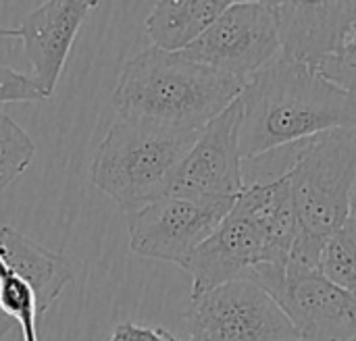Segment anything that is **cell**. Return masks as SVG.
<instances>
[{
    "mask_svg": "<svg viewBox=\"0 0 356 341\" xmlns=\"http://www.w3.org/2000/svg\"><path fill=\"white\" fill-rule=\"evenodd\" d=\"M108 341H190L175 338L173 333H169L163 327H148V325H138L131 321H123L119 323Z\"/></svg>",
    "mask_w": 356,
    "mask_h": 341,
    "instance_id": "obj_20",
    "label": "cell"
},
{
    "mask_svg": "<svg viewBox=\"0 0 356 341\" xmlns=\"http://www.w3.org/2000/svg\"><path fill=\"white\" fill-rule=\"evenodd\" d=\"M35 156V142L8 115L0 113V192L19 179Z\"/></svg>",
    "mask_w": 356,
    "mask_h": 341,
    "instance_id": "obj_17",
    "label": "cell"
},
{
    "mask_svg": "<svg viewBox=\"0 0 356 341\" xmlns=\"http://www.w3.org/2000/svg\"><path fill=\"white\" fill-rule=\"evenodd\" d=\"M319 271L340 290L356 296V217L332 233L319 256Z\"/></svg>",
    "mask_w": 356,
    "mask_h": 341,
    "instance_id": "obj_16",
    "label": "cell"
},
{
    "mask_svg": "<svg viewBox=\"0 0 356 341\" xmlns=\"http://www.w3.org/2000/svg\"><path fill=\"white\" fill-rule=\"evenodd\" d=\"M300 233L325 242L353 217L356 129L298 142L286 169Z\"/></svg>",
    "mask_w": 356,
    "mask_h": 341,
    "instance_id": "obj_4",
    "label": "cell"
},
{
    "mask_svg": "<svg viewBox=\"0 0 356 341\" xmlns=\"http://www.w3.org/2000/svg\"><path fill=\"white\" fill-rule=\"evenodd\" d=\"M181 54L248 83L282 54L273 2H232Z\"/></svg>",
    "mask_w": 356,
    "mask_h": 341,
    "instance_id": "obj_6",
    "label": "cell"
},
{
    "mask_svg": "<svg viewBox=\"0 0 356 341\" xmlns=\"http://www.w3.org/2000/svg\"><path fill=\"white\" fill-rule=\"evenodd\" d=\"M38 300L31 283L0 254V341L19 327L23 341L38 340Z\"/></svg>",
    "mask_w": 356,
    "mask_h": 341,
    "instance_id": "obj_15",
    "label": "cell"
},
{
    "mask_svg": "<svg viewBox=\"0 0 356 341\" xmlns=\"http://www.w3.org/2000/svg\"><path fill=\"white\" fill-rule=\"evenodd\" d=\"M17 35V27H4L0 25V38H15Z\"/></svg>",
    "mask_w": 356,
    "mask_h": 341,
    "instance_id": "obj_21",
    "label": "cell"
},
{
    "mask_svg": "<svg viewBox=\"0 0 356 341\" xmlns=\"http://www.w3.org/2000/svg\"><path fill=\"white\" fill-rule=\"evenodd\" d=\"M288 260L290 252L280 246L269 225L236 200L223 223L184 267L192 279L190 298L223 283L250 281L259 267H286Z\"/></svg>",
    "mask_w": 356,
    "mask_h": 341,
    "instance_id": "obj_5",
    "label": "cell"
},
{
    "mask_svg": "<svg viewBox=\"0 0 356 341\" xmlns=\"http://www.w3.org/2000/svg\"><path fill=\"white\" fill-rule=\"evenodd\" d=\"M302 341L356 340V296L334 285L317 267L288 263L263 283Z\"/></svg>",
    "mask_w": 356,
    "mask_h": 341,
    "instance_id": "obj_9",
    "label": "cell"
},
{
    "mask_svg": "<svg viewBox=\"0 0 356 341\" xmlns=\"http://www.w3.org/2000/svg\"><path fill=\"white\" fill-rule=\"evenodd\" d=\"M98 4L96 0H48L25 15L17 27L31 65V79L46 100L54 94L81 23Z\"/></svg>",
    "mask_w": 356,
    "mask_h": 341,
    "instance_id": "obj_12",
    "label": "cell"
},
{
    "mask_svg": "<svg viewBox=\"0 0 356 341\" xmlns=\"http://www.w3.org/2000/svg\"><path fill=\"white\" fill-rule=\"evenodd\" d=\"M190 341H286L298 333L269 292L232 281L190 298Z\"/></svg>",
    "mask_w": 356,
    "mask_h": 341,
    "instance_id": "obj_7",
    "label": "cell"
},
{
    "mask_svg": "<svg viewBox=\"0 0 356 341\" xmlns=\"http://www.w3.org/2000/svg\"><path fill=\"white\" fill-rule=\"evenodd\" d=\"M236 200L198 202L165 196L129 215V250L142 258L186 267L213 235Z\"/></svg>",
    "mask_w": 356,
    "mask_h": 341,
    "instance_id": "obj_8",
    "label": "cell"
},
{
    "mask_svg": "<svg viewBox=\"0 0 356 341\" xmlns=\"http://www.w3.org/2000/svg\"><path fill=\"white\" fill-rule=\"evenodd\" d=\"M317 71L338 88L356 96V25L350 31L346 46L334 58L325 60Z\"/></svg>",
    "mask_w": 356,
    "mask_h": 341,
    "instance_id": "obj_18",
    "label": "cell"
},
{
    "mask_svg": "<svg viewBox=\"0 0 356 341\" xmlns=\"http://www.w3.org/2000/svg\"><path fill=\"white\" fill-rule=\"evenodd\" d=\"M46 100L31 75L10 67H0V102H42Z\"/></svg>",
    "mask_w": 356,
    "mask_h": 341,
    "instance_id": "obj_19",
    "label": "cell"
},
{
    "mask_svg": "<svg viewBox=\"0 0 356 341\" xmlns=\"http://www.w3.org/2000/svg\"><path fill=\"white\" fill-rule=\"evenodd\" d=\"M240 152L254 160L336 129H356V96L319 71L277 56L261 69L242 96Z\"/></svg>",
    "mask_w": 356,
    "mask_h": 341,
    "instance_id": "obj_1",
    "label": "cell"
},
{
    "mask_svg": "<svg viewBox=\"0 0 356 341\" xmlns=\"http://www.w3.org/2000/svg\"><path fill=\"white\" fill-rule=\"evenodd\" d=\"M286 341H302V340H286Z\"/></svg>",
    "mask_w": 356,
    "mask_h": 341,
    "instance_id": "obj_23",
    "label": "cell"
},
{
    "mask_svg": "<svg viewBox=\"0 0 356 341\" xmlns=\"http://www.w3.org/2000/svg\"><path fill=\"white\" fill-rule=\"evenodd\" d=\"M350 341H356V340H350Z\"/></svg>",
    "mask_w": 356,
    "mask_h": 341,
    "instance_id": "obj_24",
    "label": "cell"
},
{
    "mask_svg": "<svg viewBox=\"0 0 356 341\" xmlns=\"http://www.w3.org/2000/svg\"><path fill=\"white\" fill-rule=\"evenodd\" d=\"M232 4V0H161L146 17V33L154 48L184 52Z\"/></svg>",
    "mask_w": 356,
    "mask_h": 341,
    "instance_id": "obj_14",
    "label": "cell"
},
{
    "mask_svg": "<svg viewBox=\"0 0 356 341\" xmlns=\"http://www.w3.org/2000/svg\"><path fill=\"white\" fill-rule=\"evenodd\" d=\"M353 217H356V183H355V192H353Z\"/></svg>",
    "mask_w": 356,
    "mask_h": 341,
    "instance_id": "obj_22",
    "label": "cell"
},
{
    "mask_svg": "<svg viewBox=\"0 0 356 341\" xmlns=\"http://www.w3.org/2000/svg\"><path fill=\"white\" fill-rule=\"evenodd\" d=\"M198 135L119 119L96 148L90 181L131 215L171 194Z\"/></svg>",
    "mask_w": 356,
    "mask_h": 341,
    "instance_id": "obj_3",
    "label": "cell"
},
{
    "mask_svg": "<svg viewBox=\"0 0 356 341\" xmlns=\"http://www.w3.org/2000/svg\"><path fill=\"white\" fill-rule=\"evenodd\" d=\"M0 254L31 283L40 317L73 279V267L63 254L31 242L10 225L0 227Z\"/></svg>",
    "mask_w": 356,
    "mask_h": 341,
    "instance_id": "obj_13",
    "label": "cell"
},
{
    "mask_svg": "<svg viewBox=\"0 0 356 341\" xmlns=\"http://www.w3.org/2000/svg\"><path fill=\"white\" fill-rule=\"evenodd\" d=\"M242 100L232 102L196 138L173 181L175 198L215 202L238 200L246 190L240 152Z\"/></svg>",
    "mask_w": 356,
    "mask_h": 341,
    "instance_id": "obj_10",
    "label": "cell"
},
{
    "mask_svg": "<svg viewBox=\"0 0 356 341\" xmlns=\"http://www.w3.org/2000/svg\"><path fill=\"white\" fill-rule=\"evenodd\" d=\"M246 88V81L190 60L181 52L146 48L129 58L113 92L123 121L173 131H202Z\"/></svg>",
    "mask_w": 356,
    "mask_h": 341,
    "instance_id": "obj_2",
    "label": "cell"
},
{
    "mask_svg": "<svg viewBox=\"0 0 356 341\" xmlns=\"http://www.w3.org/2000/svg\"><path fill=\"white\" fill-rule=\"evenodd\" d=\"M284 58L319 69L348 42L356 25V2H273Z\"/></svg>",
    "mask_w": 356,
    "mask_h": 341,
    "instance_id": "obj_11",
    "label": "cell"
}]
</instances>
